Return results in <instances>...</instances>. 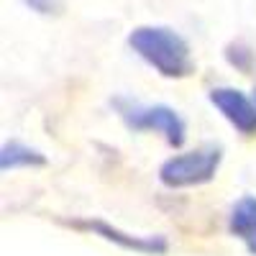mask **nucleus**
<instances>
[{
	"label": "nucleus",
	"mask_w": 256,
	"mask_h": 256,
	"mask_svg": "<svg viewBox=\"0 0 256 256\" xmlns=\"http://www.w3.org/2000/svg\"><path fill=\"white\" fill-rule=\"evenodd\" d=\"M128 46L162 77L182 80L195 72L190 44L169 26H136L128 34Z\"/></svg>",
	"instance_id": "obj_1"
},
{
	"label": "nucleus",
	"mask_w": 256,
	"mask_h": 256,
	"mask_svg": "<svg viewBox=\"0 0 256 256\" xmlns=\"http://www.w3.org/2000/svg\"><path fill=\"white\" fill-rule=\"evenodd\" d=\"M110 105L116 108V113L120 116V120L126 123L128 131L134 134H162L166 138L169 146H184L187 141V123L184 118L169 108L164 102H156V105H144L138 100H131L126 95H118L110 100Z\"/></svg>",
	"instance_id": "obj_2"
},
{
	"label": "nucleus",
	"mask_w": 256,
	"mask_h": 256,
	"mask_svg": "<svg viewBox=\"0 0 256 256\" xmlns=\"http://www.w3.org/2000/svg\"><path fill=\"white\" fill-rule=\"evenodd\" d=\"M223 162V148L218 144H202L190 152L174 154L159 166V182L169 190L198 187L216 180L218 166Z\"/></svg>",
	"instance_id": "obj_3"
},
{
	"label": "nucleus",
	"mask_w": 256,
	"mask_h": 256,
	"mask_svg": "<svg viewBox=\"0 0 256 256\" xmlns=\"http://www.w3.org/2000/svg\"><path fill=\"white\" fill-rule=\"evenodd\" d=\"M208 100L244 138L256 136V102L244 90H238V88H212L208 92Z\"/></svg>",
	"instance_id": "obj_4"
},
{
	"label": "nucleus",
	"mask_w": 256,
	"mask_h": 256,
	"mask_svg": "<svg viewBox=\"0 0 256 256\" xmlns=\"http://www.w3.org/2000/svg\"><path fill=\"white\" fill-rule=\"evenodd\" d=\"M74 228H84V230H90L95 233L98 238L102 241H108V244H116L118 248H126V251H136V254H146V256H164L169 251V241L166 236H134V233H126L110 223H105V220H74L70 223Z\"/></svg>",
	"instance_id": "obj_5"
},
{
	"label": "nucleus",
	"mask_w": 256,
	"mask_h": 256,
	"mask_svg": "<svg viewBox=\"0 0 256 256\" xmlns=\"http://www.w3.org/2000/svg\"><path fill=\"white\" fill-rule=\"evenodd\" d=\"M228 233L238 238L251 256H256V195H244L228 212Z\"/></svg>",
	"instance_id": "obj_6"
},
{
	"label": "nucleus",
	"mask_w": 256,
	"mask_h": 256,
	"mask_svg": "<svg viewBox=\"0 0 256 256\" xmlns=\"http://www.w3.org/2000/svg\"><path fill=\"white\" fill-rule=\"evenodd\" d=\"M46 156L38 148L24 144V141H6L0 148V169L10 172V169H31V166H44Z\"/></svg>",
	"instance_id": "obj_7"
},
{
	"label": "nucleus",
	"mask_w": 256,
	"mask_h": 256,
	"mask_svg": "<svg viewBox=\"0 0 256 256\" xmlns=\"http://www.w3.org/2000/svg\"><path fill=\"white\" fill-rule=\"evenodd\" d=\"M223 56H226V62L230 64V67L236 72H241V74H251L254 67H256V52L246 44V41H241V38L226 44Z\"/></svg>",
	"instance_id": "obj_8"
},
{
	"label": "nucleus",
	"mask_w": 256,
	"mask_h": 256,
	"mask_svg": "<svg viewBox=\"0 0 256 256\" xmlns=\"http://www.w3.org/2000/svg\"><path fill=\"white\" fill-rule=\"evenodd\" d=\"M31 13H36V16H46V18H52V16H62V10H64V3L62 0H20Z\"/></svg>",
	"instance_id": "obj_9"
},
{
	"label": "nucleus",
	"mask_w": 256,
	"mask_h": 256,
	"mask_svg": "<svg viewBox=\"0 0 256 256\" xmlns=\"http://www.w3.org/2000/svg\"><path fill=\"white\" fill-rule=\"evenodd\" d=\"M251 98H254V102H256V88H254V95H251Z\"/></svg>",
	"instance_id": "obj_10"
}]
</instances>
